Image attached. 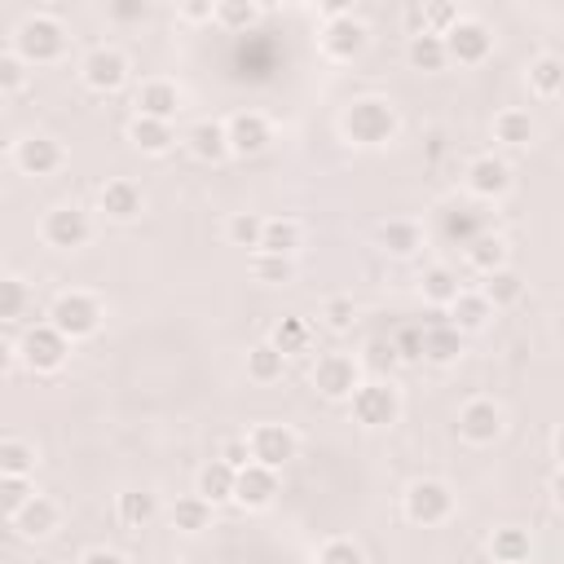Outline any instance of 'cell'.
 I'll return each instance as SVG.
<instances>
[{"label":"cell","instance_id":"obj_17","mask_svg":"<svg viewBox=\"0 0 564 564\" xmlns=\"http://www.w3.org/2000/svg\"><path fill=\"white\" fill-rule=\"evenodd\" d=\"M467 189L476 198H502L511 189V163L498 154H476L467 163Z\"/></svg>","mask_w":564,"mask_h":564},{"label":"cell","instance_id":"obj_6","mask_svg":"<svg viewBox=\"0 0 564 564\" xmlns=\"http://www.w3.org/2000/svg\"><path fill=\"white\" fill-rule=\"evenodd\" d=\"M441 44H445V57L449 62H458V66H480V62H489V53H494V31L480 22V18H458L445 35H441Z\"/></svg>","mask_w":564,"mask_h":564},{"label":"cell","instance_id":"obj_4","mask_svg":"<svg viewBox=\"0 0 564 564\" xmlns=\"http://www.w3.org/2000/svg\"><path fill=\"white\" fill-rule=\"evenodd\" d=\"M401 511H405L410 524H423V529L445 524V520L454 516V489H449L445 480H436V476H423V480H414V485L405 489Z\"/></svg>","mask_w":564,"mask_h":564},{"label":"cell","instance_id":"obj_2","mask_svg":"<svg viewBox=\"0 0 564 564\" xmlns=\"http://www.w3.org/2000/svg\"><path fill=\"white\" fill-rule=\"evenodd\" d=\"M13 53L26 66H48V62H57L66 53V26L53 13H26L13 26Z\"/></svg>","mask_w":564,"mask_h":564},{"label":"cell","instance_id":"obj_46","mask_svg":"<svg viewBox=\"0 0 564 564\" xmlns=\"http://www.w3.org/2000/svg\"><path fill=\"white\" fill-rule=\"evenodd\" d=\"M313 564H366V551L352 538H330V542L317 546V560Z\"/></svg>","mask_w":564,"mask_h":564},{"label":"cell","instance_id":"obj_40","mask_svg":"<svg viewBox=\"0 0 564 564\" xmlns=\"http://www.w3.org/2000/svg\"><path fill=\"white\" fill-rule=\"evenodd\" d=\"M269 344H273L282 357H295V352H304V348H308V322H304V317H282V322L273 326Z\"/></svg>","mask_w":564,"mask_h":564},{"label":"cell","instance_id":"obj_33","mask_svg":"<svg viewBox=\"0 0 564 564\" xmlns=\"http://www.w3.org/2000/svg\"><path fill=\"white\" fill-rule=\"evenodd\" d=\"M463 286H458V273L449 269V264H432V269H423V278H419V295L427 300V304H436V308H449V300L458 295Z\"/></svg>","mask_w":564,"mask_h":564},{"label":"cell","instance_id":"obj_41","mask_svg":"<svg viewBox=\"0 0 564 564\" xmlns=\"http://www.w3.org/2000/svg\"><path fill=\"white\" fill-rule=\"evenodd\" d=\"M260 229H264V216H256V212H234L229 225H225V238H229L234 247L260 251Z\"/></svg>","mask_w":564,"mask_h":564},{"label":"cell","instance_id":"obj_16","mask_svg":"<svg viewBox=\"0 0 564 564\" xmlns=\"http://www.w3.org/2000/svg\"><path fill=\"white\" fill-rule=\"evenodd\" d=\"M273 498H278V471H269V467H260V463H247V467L234 476V502H238V507L264 511Z\"/></svg>","mask_w":564,"mask_h":564},{"label":"cell","instance_id":"obj_29","mask_svg":"<svg viewBox=\"0 0 564 564\" xmlns=\"http://www.w3.org/2000/svg\"><path fill=\"white\" fill-rule=\"evenodd\" d=\"M234 467H225L220 458H212L207 467H198V480H194V494L203 498V502H212V507H220V502H234Z\"/></svg>","mask_w":564,"mask_h":564},{"label":"cell","instance_id":"obj_42","mask_svg":"<svg viewBox=\"0 0 564 564\" xmlns=\"http://www.w3.org/2000/svg\"><path fill=\"white\" fill-rule=\"evenodd\" d=\"M26 304H31L26 282L13 273H0V322H18L26 313Z\"/></svg>","mask_w":564,"mask_h":564},{"label":"cell","instance_id":"obj_34","mask_svg":"<svg viewBox=\"0 0 564 564\" xmlns=\"http://www.w3.org/2000/svg\"><path fill=\"white\" fill-rule=\"evenodd\" d=\"M282 370H286V357H282L269 339H260V344L247 348V379H251V383H278Z\"/></svg>","mask_w":564,"mask_h":564},{"label":"cell","instance_id":"obj_31","mask_svg":"<svg viewBox=\"0 0 564 564\" xmlns=\"http://www.w3.org/2000/svg\"><path fill=\"white\" fill-rule=\"evenodd\" d=\"M520 295H524V278H520L516 269H494V273H485V282H480V300H485L489 308H511Z\"/></svg>","mask_w":564,"mask_h":564},{"label":"cell","instance_id":"obj_25","mask_svg":"<svg viewBox=\"0 0 564 564\" xmlns=\"http://www.w3.org/2000/svg\"><path fill=\"white\" fill-rule=\"evenodd\" d=\"M529 93L533 97H542V101H555L560 93H564V57L560 53H538L533 62H529Z\"/></svg>","mask_w":564,"mask_h":564},{"label":"cell","instance_id":"obj_14","mask_svg":"<svg viewBox=\"0 0 564 564\" xmlns=\"http://www.w3.org/2000/svg\"><path fill=\"white\" fill-rule=\"evenodd\" d=\"M13 163H18L22 176H53L66 163V150H62V141H53L44 132H31L13 145Z\"/></svg>","mask_w":564,"mask_h":564},{"label":"cell","instance_id":"obj_18","mask_svg":"<svg viewBox=\"0 0 564 564\" xmlns=\"http://www.w3.org/2000/svg\"><path fill=\"white\" fill-rule=\"evenodd\" d=\"M176 110H181V88L172 79H159V75L154 79H141V88H137V115L172 123Z\"/></svg>","mask_w":564,"mask_h":564},{"label":"cell","instance_id":"obj_47","mask_svg":"<svg viewBox=\"0 0 564 564\" xmlns=\"http://www.w3.org/2000/svg\"><path fill=\"white\" fill-rule=\"evenodd\" d=\"M31 79V66L18 57V53H0V97H13L22 93Z\"/></svg>","mask_w":564,"mask_h":564},{"label":"cell","instance_id":"obj_12","mask_svg":"<svg viewBox=\"0 0 564 564\" xmlns=\"http://www.w3.org/2000/svg\"><path fill=\"white\" fill-rule=\"evenodd\" d=\"M40 238L53 247V251H75V247H84L88 238H93V220H88V212L84 207H53L48 216H44V225H40Z\"/></svg>","mask_w":564,"mask_h":564},{"label":"cell","instance_id":"obj_24","mask_svg":"<svg viewBox=\"0 0 564 564\" xmlns=\"http://www.w3.org/2000/svg\"><path fill=\"white\" fill-rule=\"evenodd\" d=\"M458 352H463V335L449 322H436V326L419 330V361L449 366V361H458Z\"/></svg>","mask_w":564,"mask_h":564},{"label":"cell","instance_id":"obj_50","mask_svg":"<svg viewBox=\"0 0 564 564\" xmlns=\"http://www.w3.org/2000/svg\"><path fill=\"white\" fill-rule=\"evenodd\" d=\"M106 13H110V22H141L150 13V4L145 0H115Z\"/></svg>","mask_w":564,"mask_h":564},{"label":"cell","instance_id":"obj_32","mask_svg":"<svg viewBox=\"0 0 564 564\" xmlns=\"http://www.w3.org/2000/svg\"><path fill=\"white\" fill-rule=\"evenodd\" d=\"M405 62H410V70H423V75H436V70L449 66L441 35H410V44H405Z\"/></svg>","mask_w":564,"mask_h":564},{"label":"cell","instance_id":"obj_48","mask_svg":"<svg viewBox=\"0 0 564 564\" xmlns=\"http://www.w3.org/2000/svg\"><path fill=\"white\" fill-rule=\"evenodd\" d=\"M458 18H463L458 4H423V31H427V35H445Z\"/></svg>","mask_w":564,"mask_h":564},{"label":"cell","instance_id":"obj_19","mask_svg":"<svg viewBox=\"0 0 564 564\" xmlns=\"http://www.w3.org/2000/svg\"><path fill=\"white\" fill-rule=\"evenodd\" d=\"M185 150L198 159V163H220L229 159V141H225V119H198L185 128Z\"/></svg>","mask_w":564,"mask_h":564},{"label":"cell","instance_id":"obj_15","mask_svg":"<svg viewBox=\"0 0 564 564\" xmlns=\"http://www.w3.org/2000/svg\"><path fill=\"white\" fill-rule=\"evenodd\" d=\"M458 436L467 445H494L502 436V405L489 397H476L458 410Z\"/></svg>","mask_w":564,"mask_h":564},{"label":"cell","instance_id":"obj_44","mask_svg":"<svg viewBox=\"0 0 564 564\" xmlns=\"http://www.w3.org/2000/svg\"><path fill=\"white\" fill-rule=\"evenodd\" d=\"M352 322H357L352 295H330V300H322V326H326V330L344 335V330H352Z\"/></svg>","mask_w":564,"mask_h":564},{"label":"cell","instance_id":"obj_13","mask_svg":"<svg viewBox=\"0 0 564 564\" xmlns=\"http://www.w3.org/2000/svg\"><path fill=\"white\" fill-rule=\"evenodd\" d=\"M225 141H229V154H238V159H256V154L269 150L273 128H269V119H264L260 110H238V115L225 119Z\"/></svg>","mask_w":564,"mask_h":564},{"label":"cell","instance_id":"obj_39","mask_svg":"<svg viewBox=\"0 0 564 564\" xmlns=\"http://www.w3.org/2000/svg\"><path fill=\"white\" fill-rule=\"evenodd\" d=\"M35 463H40V454L31 441H22V436L0 441V476H31Z\"/></svg>","mask_w":564,"mask_h":564},{"label":"cell","instance_id":"obj_11","mask_svg":"<svg viewBox=\"0 0 564 564\" xmlns=\"http://www.w3.org/2000/svg\"><path fill=\"white\" fill-rule=\"evenodd\" d=\"M79 79H84L93 93H119L123 79H128V57H123L115 44H97V48L84 53Z\"/></svg>","mask_w":564,"mask_h":564},{"label":"cell","instance_id":"obj_21","mask_svg":"<svg viewBox=\"0 0 564 564\" xmlns=\"http://www.w3.org/2000/svg\"><path fill=\"white\" fill-rule=\"evenodd\" d=\"M57 520H62L57 502L44 498V494H31V498L22 502V511L13 516V529H18L26 542H40V538H48V533L57 529Z\"/></svg>","mask_w":564,"mask_h":564},{"label":"cell","instance_id":"obj_7","mask_svg":"<svg viewBox=\"0 0 564 564\" xmlns=\"http://www.w3.org/2000/svg\"><path fill=\"white\" fill-rule=\"evenodd\" d=\"M348 410H352V419H357L361 427H388V423H397V414H401V397H397L392 383L370 379V383H357V388H352Z\"/></svg>","mask_w":564,"mask_h":564},{"label":"cell","instance_id":"obj_57","mask_svg":"<svg viewBox=\"0 0 564 564\" xmlns=\"http://www.w3.org/2000/svg\"><path fill=\"white\" fill-rule=\"evenodd\" d=\"M154 564H176V560H154Z\"/></svg>","mask_w":564,"mask_h":564},{"label":"cell","instance_id":"obj_5","mask_svg":"<svg viewBox=\"0 0 564 564\" xmlns=\"http://www.w3.org/2000/svg\"><path fill=\"white\" fill-rule=\"evenodd\" d=\"M370 44V26L348 9L339 18H326L322 31H317V48L330 57V62H357Z\"/></svg>","mask_w":564,"mask_h":564},{"label":"cell","instance_id":"obj_8","mask_svg":"<svg viewBox=\"0 0 564 564\" xmlns=\"http://www.w3.org/2000/svg\"><path fill=\"white\" fill-rule=\"evenodd\" d=\"M66 357H70V344L44 322V326H31L26 335H22V344H18V361L31 370V375H53V370H62L66 366Z\"/></svg>","mask_w":564,"mask_h":564},{"label":"cell","instance_id":"obj_49","mask_svg":"<svg viewBox=\"0 0 564 564\" xmlns=\"http://www.w3.org/2000/svg\"><path fill=\"white\" fill-rule=\"evenodd\" d=\"M216 458H220L225 467H234V471H242V467L251 463V449H247V436H225V441H220V449H216Z\"/></svg>","mask_w":564,"mask_h":564},{"label":"cell","instance_id":"obj_30","mask_svg":"<svg viewBox=\"0 0 564 564\" xmlns=\"http://www.w3.org/2000/svg\"><path fill=\"white\" fill-rule=\"evenodd\" d=\"M467 264L485 278L494 269H507V238L502 234H476L467 238Z\"/></svg>","mask_w":564,"mask_h":564},{"label":"cell","instance_id":"obj_38","mask_svg":"<svg viewBox=\"0 0 564 564\" xmlns=\"http://www.w3.org/2000/svg\"><path fill=\"white\" fill-rule=\"evenodd\" d=\"M212 22L225 31H247L260 22V4L256 0H216L212 4Z\"/></svg>","mask_w":564,"mask_h":564},{"label":"cell","instance_id":"obj_23","mask_svg":"<svg viewBox=\"0 0 564 564\" xmlns=\"http://www.w3.org/2000/svg\"><path fill=\"white\" fill-rule=\"evenodd\" d=\"M300 247H304V229H300V220H291V216H269V220H264V229H260V251H264V256L295 260Z\"/></svg>","mask_w":564,"mask_h":564},{"label":"cell","instance_id":"obj_56","mask_svg":"<svg viewBox=\"0 0 564 564\" xmlns=\"http://www.w3.org/2000/svg\"><path fill=\"white\" fill-rule=\"evenodd\" d=\"M13 361H18V348H13V344H4V339H0V379H4V375H9V370H13Z\"/></svg>","mask_w":564,"mask_h":564},{"label":"cell","instance_id":"obj_37","mask_svg":"<svg viewBox=\"0 0 564 564\" xmlns=\"http://www.w3.org/2000/svg\"><path fill=\"white\" fill-rule=\"evenodd\" d=\"M529 555H533V542H529L524 529H498L489 538V560L494 564H529Z\"/></svg>","mask_w":564,"mask_h":564},{"label":"cell","instance_id":"obj_52","mask_svg":"<svg viewBox=\"0 0 564 564\" xmlns=\"http://www.w3.org/2000/svg\"><path fill=\"white\" fill-rule=\"evenodd\" d=\"M392 348H397V361H419V330H401Z\"/></svg>","mask_w":564,"mask_h":564},{"label":"cell","instance_id":"obj_28","mask_svg":"<svg viewBox=\"0 0 564 564\" xmlns=\"http://www.w3.org/2000/svg\"><path fill=\"white\" fill-rule=\"evenodd\" d=\"M128 141H132L141 154H167V150L176 145V132H172V123H163V119L132 115V123H128Z\"/></svg>","mask_w":564,"mask_h":564},{"label":"cell","instance_id":"obj_26","mask_svg":"<svg viewBox=\"0 0 564 564\" xmlns=\"http://www.w3.org/2000/svg\"><path fill=\"white\" fill-rule=\"evenodd\" d=\"M533 137H538V123H533L529 110L507 106V110L494 115V141H498V145H507V150H524V145H533Z\"/></svg>","mask_w":564,"mask_h":564},{"label":"cell","instance_id":"obj_43","mask_svg":"<svg viewBox=\"0 0 564 564\" xmlns=\"http://www.w3.org/2000/svg\"><path fill=\"white\" fill-rule=\"evenodd\" d=\"M251 273H256V282H264V286H282V282H291V278H295V260H282V256H264V251H256Z\"/></svg>","mask_w":564,"mask_h":564},{"label":"cell","instance_id":"obj_10","mask_svg":"<svg viewBox=\"0 0 564 564\" xmlns=\"http://www.w3.org/2000/svg\"><path fill=\"white\" fill-rule=\"evenodd\" d=\"M247 449H251V463L278 471V467H286V463L295 458L300 441H295V432H291L286 423H256V427L247 432Z\"/></svg>","mask_w":564,"mask_h":564},{"label":"cell","instance_id":"obj_45","mask_svg":"<svg viewBox=\"0 0 564 564\" xmlns=\"http://www.w3.org/2000/svg\"><path fill=\"white\" fill-rule=\"evenodd\" d=\"M31 494H35L31 489V476H0V516L13 520Z\"/></svg>","mask_w":564,"mask_h":564},{"label":"cell","instance_id":"obj_55","mask_svg":"<svg viewBox=\"0 0 564 564\" xmlns=\"http://www.w3.org/2000/svg\"><path fill=\"white\" fill-rule=\"evenodd\" d=\"M401 22H405V35H427L423 31V4H405L401 9Z\"/></svg>","mask_w":564,"mask_h":564},{"label":"cell","instance_id":"obj_1","mask_svg":"<svg viewBox=\"0 0 564 564\" xmlns=\"http://www.w3.org/2000/svg\"><path fill=\"white\" fill-rule=\"evenodd\" d=\"M401 119H397V106L388 97H352L339 115V132L344 141L361 145V150H375V145H388L397 137Z\"/></svg>","mask_w":564,"mask_h":564},{"label":"cell","instance_id":"obj_54","mask_svg":"<svg viewBox=\"0 0 564 564\" xmlns=\"http://www.w3.org/2000/svg\"><path fill=\"white\" fill-rule=\"evenodd\" d=\"M79 564H128V560L119 551H110V546H93V551L79 555Z\"/></svg>","mask_w":564,"mask_h":564},{"label":"cell","instance_id":"obj_3","mask_svg":"<svg viewBox=\"0 0 564 564\" xmlns=\"http://www.w3.org/2000/svg\"><path fill=\"white\" fill-rule=\"evenodd\" d=\"M48 326H53L66 344L97 335V326H101V304H97V295H88V291H62V295L48 304Z\"/></svg>","mask_w":564,"mask_h":564},{"label":"cell","instance_id":"obj_22","mask_svg":"<svg viewBox=\"0 0 564 564\" xmlns=\"http://www.w3.org/2000/svg\"><path fill=\"white\" fill-rule=\"evenodd\" d=\"M97 207H101L110 220H137V216H141V207H145V194H141V185H132V181L115 176V181H106V185H101Z\"/></svg>","mask_w":564,"mask_h":564},{"label":"cell","instance_id":"obj_35","mask_svg":"<svg viewBox=\"0 0 564 564\" xmlns=\"http://www.w3.org/2000/svg\"><path fill=\"white\" fill-rule=\"evenodd\" d=\"M115 516H119L123 529H145V524L159 516V502H154V494H145V489H123L119 502H115Z\"/></svg>","mask_w":564,"mask_h":564},{"label":"cell","instance_id":"obj_36","mask_svg":"<svg viewBox=\"0 0 564 564\" xmlns=\"http://www.w3.org/2000/svg\"><path fill=\"white\" fill-rule=\"evenodd\" d=\"M212 502H203L198 494H185V498H176L172 502V511H167V520H172V529L176 533H203L207 524H212Z\"/></svg>","mask_w":564,"mask_h":564},{"label":"cell","instance_id":"obj_9","mask_svg":"<svg viewBox=\"0 0 564 564\" xmlns=\"http://www.w3.org/2000/svg\"><path fill=\"white\" fill-rule=\"evenodd\" d=\"M313 388L326 397V401H348L352 397V388L361 383V361L357 357H348V352H322L317 361H313Z\"/></svg>","mask_w":564,"mask_h":564},{"label":"cell","instance_id":"obj_51","mask_svg":"<svg viewBox=\"0 0 564 564\" xmlns=\"http://www.w3.org/2000/svg\"><path fill=\"white\" fill-rule=\"evenodd\" d=\"M176 18L189 22V26L212 22V0H185V4H176Z\"/></svg>","mask_w":564,"mask_h":564},{"label":"cell","instance_id":"obj_53","mask_svg":"<svg viewBox=\"0 0 564 564\" xmlns=\"http://www.w3.org/2000/svg\"><path fill=\"white\" fill-rule=\"evenodd\" d=\"M370 366H392L397 361V348H392V339H370Z\"/></svg>","mask_w":564,"mask_h":564},{"label":"cell","instance_id":"obj_20","mask_svg":"<svg viewBox=\"0 0 564 564\" xmlns=\"http://www.w3.org/2000/svg\"><path fill=\"white\" fill-rule=\"evenodd\" d=\"M375 242H379L383 256L410 260V256H419V247H423V229H419L414 220H405V216H392V220H383V225L375 229Z\"/></svg>","mask_w":564,"mask_h":564},{"label":"cell","instance_id":"obj_27","mask_svg":"<svg viewBox=\"0 0 564 564\" xmlns=\"http://www.w3.org/2000/svg\"><path fill=\"white\" fill-rule=\"evenodd\" d=\"M489 317H494V308L480 300V291H458V295L449 300V326H454L463 339L476 335V330H485Z\"/></svg>","mask_w":564,"mask_h":564}]
</instances>
